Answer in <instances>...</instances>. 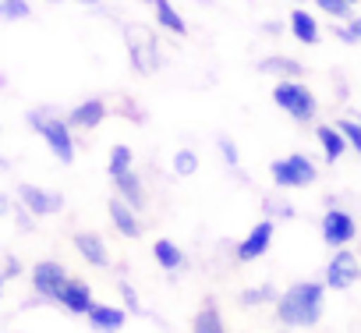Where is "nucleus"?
<instances>
[{
	"label": "nucleus",
	"mask_w": 361,
	"mask_h": 333,
	"mask_svg": "<svg viewBox=\"0 0 361 333\" xmlns=\"http://www.w3.org/2000/svg\"><path fill=\"white\" fill-rule=\"evenodd\" d=\"M276 312H280L283 326H315L322 315V284L301 280V284L287 287L276 301Z\"/></svg>",
	"instance_id": "1"
},
{
	"label": "nucleus",
	"mask_w": 361,
	"mask_h": 333,
	"mask_svg": "<svg viewBox=\"0 0 361 333\" xmlns=\"http://www.w3.org/2000/svg\"><path fill=\"white\" fill-rule=\"evenodd\" d=\"M29 124L32 131L50 145V152L61 159V163H75V138H71V121L68 117H50L43 110H32L29 114Z\"/></svg>",
	"instance_id": "2"
},
{
	"label": "nucleus",
	"mask_w": 361,
	"mask_h": 333,
	"mask_svg": "<svg viewBox=\"0 0 361 333\" xmlns=\"http://www.w3.org/2000/svg\"><path fill=\"white\" fill-rule=\"evenodd\" d=\"M273 103H276L283 114H290L294 121H312L315 110H319L312 89H308L301 78H280L276 89H273Z\"/></svg>",
	"instance_id": "3"
},
{
	"label": "nucleus",
	"mask_w": 361,
	"mask_h": 333,
	"mask_svg": "<svg viewBox=\"0 0 361 333\" xmlns=\"http://www.w3.org/2000/svg\"><path fill=\"white\" fill-rule=\"evenodd\" d=\"M269 174H273V185H276V188H308V185L319 178L315 163H312L305 152H290V156H283V159H273Z\"/></svg>",
	"instance_id": "4"
},
{
	"label": "nucleus",
	"mask_w": 361,
	"mask_h": 333,
	"mask_svg": "<svg viewBox=\"0 0 361 333\" xmlns=\"http://www.w3.org/2000/svg\"><path fill=\"white\" fill-rule=\"evenodd\" d=\"M128 36V54H131V68L138 75H152L156 64H159V47H156V36L145 29V25H128L124 29Z\"/></svg>",
	"instance_id": "5"
},
{
	"label": "nucleus",
	"mask_w": 361,
	"mask_h": 333,
	"mask_svg": "<svg viewBox=\"0 0 361 333\" xmlns=\"http://www.w3.org/2000/svg\"><path fill=\"white\" fill-rule=\"evenodd\" d=\"M357 277H361V262H357V255L347 252V248H336L333 259H329V266H326V287L343 291V287H350Z\"/></svg>",
	"instance_id": "6"
},
{
	"label": "nucleus",
	"mask_w": 361,
	"mask_h": 333,
	"mask_svg": "<svg viewBox=\"0 0 361 333\" xmlns=\"http://www.w3.org/2000/svg\"><path fill=\"white\" fill-rule=\"evenodd\" d=\"M354 217L350 213H343V210H326V217H322V241L329 245V248H347L350 241H354Z\"/></svg>",
	"instance_id": "7"
},
{
	"label": "nucleus",
	"mask_w": 361,
	"mask_h": 333,
	"mask_svg": "<svg viewBox=\"0 0 361 333\" xmlns=\"http://www.w3.org/2000/svg\"><path fill=\"white\" fill-rule=\"evenodd\" d=\"M18 199L25 202V210L32 217H54L64 210V195L57 192H47V188H36V185H22L18 188Z\"/></svg>",
	"instance_id": "8"
},
{
	"label": "nucleus",
	"mask_w": 361,
	"mask_h": 333,
	"mask_svg": "<svg viewBox=\"0 0 361 333\" xmlns=\"http://www.w3.org/2000/svg\"><path fill=\"white\" fill-rule=\"evenodd\" d=\"M68 273H64V266L61 262H39L36 270H32V287H36V294L39 298H61V291L68 287Z\"/></svg>",
	"instance_id": "9"
},
{
	"label": "nucleus",
	"mask_w": 361,
	"mask_h": 333,
	"mask_svg": "<svg viewBox=\"0 0 361 333\" xmlns=\"http://www.w3.org/2000/svg\"><path fill=\"white\" fill-rule=\"evenodd\" d=\"M273 220H262V224H255L252 231H248V238H241V245H238V259L241 262H252V259H259L266 248H269V241H273Z\"/></svg>",
	"instance_id": "10"
},
{
	"label": "nucleus",
	"mask_w": 361,
	"mask_h": 333,
	"mask_svg": "<svg viewBox=\"0 0 361 333\" xmlns=\"http://www.w3.org/2000/svg\"><path fill=\"white\" fill-rule=\"evenodd\" d=\"M68 121H71V128H78V131H92V128H99V124L106 121V103H103L99 96H92V99L78 103V107L68 114Z\"/></svg>",
	"instance_id": "11"
},
{
	"label": "nucleus",
	"mask_w": 361,
	"mask_h": 333,
	"mask_svg": "<svg viewBox=\"0 0 361 333\" xmlns=\"http://www.w3.org/2000/svg\"><path fill=\"white\" fill-rule=\"evenodd\" d=\"M68 312H75V315H89L92 312V287L85 284V280H68V287L61 291V298H57Z\"/></svg>",
	"instance_id": "12"
},
{
	"label": "nucleus",
	"mask_w": 361,
	"mask_h": 333,
	"mask_svg": "<svg viewBox=\"0 0 361 333\" xmlns=\"http://www.w3.org/2000/svg\"><path fill=\"white\" fill-rule=\"evenodd\" d=\"M315 138H319V145H322V156H326V163H336L347 149H350V142H347V135L336 128V124H319L315 128Z\"/></svg>",
	"instance_id": "13"
},
{
	"label": "nucleus",
	"mask_w": 361,
	"mask_h": 333,
	"mask_svg": "<svg viewBox=\"0 0 361 333\" xmlns=\"http://www.w3.org/2000/svg\"><path fill=\"white\" fill-rule=\"evenodd\" d=\"M287 25H290V32H294L298 43H305V47H315V43H319V22L312 18V11L294 8L290 18H287Z\"/></svg>",
	"instance_id": "14"
},
{
	"label": "nucleus",
	"mask_w": 361,
	"mask_h": 333,
	"mask_svg": "<svg viewBox=\"0 0 361 333\" xmlns=\"http://www.w3.org/2000/svg\"><path fill=\"white\" fill-rule=\"evenodd\" d=\"M110 220H114V227H117L124 238H135V234L142 231V224H138V217H135V206L124 202L121 195L110 199Z\"/></svg>",
	"instance_id": "15"
},
{
	"label": "nucleus",
	"mask_w": 361,
	"mask_h": 333,
	"mask_svg": "<svg viewBox=\"0 0 361 333\" xmlns=\"http://www.w3.org/2000/svg\"><path fill=\"white\" fill-rule=\"evenodd\" d=\"M75 248H78V255H85V262H92V266H106V245H103V238L99 234H92V231H82V234H75Z\"/></svg>",
	"instance_id": "16"
},
{
	"label": "nucleus",
	"mask_w": 361,
	"mask_h": 333,
	"mask_svg": "<svg viewBox=\"0 0 361 333\" xmlns=\"http://www.w3.org/2000/svg\"><path fill=\"white\" fill-rule=\"evenodd\" d=\"M89 322H92L96 333H117V329L124 326V308H114V305H92Z\"/></svg>",
	"instance_id": "17"
},
{
	"label": "nucleus",
	"mask_w": 361,
	"mask_h": 333,
	"mask_svg": "<svg viewBox=\"0 0 361 333\" xmlns=\"http://www.w3.org/2000/svg\"><path fill=\"white\" fill-rule=\"evenodd\" d=\"M259 71L262 75H276V78H301L305 75V64L301 61H294V57H266L262 64H259Z\"/></svg>",
	"instance_id": "18"
},
{
	"label": "nucleus",
	"mask_w": 361,
	"mask_h": 333,
	"mask_svg": "<svg viewBox=\"0 0 361 333\" xmlns=\"http://www.w3.org/2000/svg\"><path fill=\"white\" fill-rule=\"evenodd\" d=\"M149 4L156 8V22H159L163 29H170L173 36H185V32H188L185 18H180V11L170 4V0H149Z\"/></svg>",
	"instance_id": "19"
},
{
	"label": "nucleus",
	"mask_w": 361,
	"mask_h": 333,
	"mask_svg": "<svg viewBox=\"0 0 361 333\" xmlns=\"http://www.w3.org/2000/svg\"><path fill=\"white\" fill-rule=\"evenodd\" d=\"M114 185H117V192H121V199H124V202H131L135 210H142V206H145V188H142V178H138L135 171H128V174L114 178Z\"/></svg>",
	"instance_id": "20"
},
{
	"label": "nucleus",
	"mask_w": 361,
	"mask_h": 333,
	"mask_svg": "<svg viewBox=\"0 0 361 333\" xmlns=\"http://www.w3.org/2000/svg\"><path fill=\"white\" fill-rule=\"evenodd\" d=\"M152 255H156V262H159L163 270H180V266H185V255H180V248H177L173 241H166V238H159V241L152 245Z\"/></svg>",
	"instance_id": "21"
},
{
	"label": "nucleus",
	"mask_w": 361,
	"mask_h": 333,
	"mask_svg": "<svg viewBox=\"0 0 361 333\" xmlns=\"http://www.w3.org/2000/svg\"><path fill=\"white\" fill-rule=\"evenodd\" d=\"M192 333H224V322H220V312H216V305H213V301H206V305H202V312L195 315Z\"/></svg>",
	"instance_id": "22"
},
{
	"label": "nucleus",
	"mask_w": 361,
	"mask_h": 333,
	"mask_svg": "<svg viewBox=\"0 0 361 333\" xmlns=\"http://www.w3.org/2000/svg\"><path fill=\"white\" fill-rule=\"evenodd\" d=\"M131 163H135V152H131L128 145H114V149H110V163H106V171H110V178H121V174H128V171H131Z\"/></svg>",
	"instance_id": "23"
},
{
	"label": "nucleus",
	"mask_w": 361,
	"mask_h": 333,
	"mask_svg": "<svg viewBox=\"0 0 361 333\" xmlns=\"http://www.w3.org/2000/svg\"><path fill=\"white\" fill-rule=\"evenodd\" d=\"M195 171H199V152H192V149L173 152V174H177V178H188V174H195Z\"/></svg>",
	"instance_id": "24"
},
{
	"label": "nucleus",
	"mask_w": 361,
	"mask_h": 333,
	"mask_svg": "<svg viewBox=\"0 0 361 333\" xmlns=\"http://www.w3.org/2000/svg\"><path fill=\"white\" fill-rule=\"evenodd\" d=\"M315 8L326 11L329 18H340V22H350V18H354V15H350V8H354L350 0H315Z\"/></svg>",
	"instance_id": "25"
},
{
	"label": "nucleus",
	"mask_w": 361,
	"mask_h": 333,
	"mask_svg": "<svg viewBox=\"0 0 361 333\" xmlns=\"http://www.w3.org/2000/svg\"><path fill=\"white\" fill-rule=\"evenodd\" d=\"M0 15L8 22H22L32 15V8H29V0H0Z\"/></svg>",
	"instance_id": "26"
},
{
	"label": "nucleus",
	"mask_w": 361,
	"mask_h": 333,
	"mask_svg": "<svg viewBox=\"0 0 361 333\" xmlns=\"http://www.w3.org/2000/svg\"><path fill=\"white\" fill-rule=\"evenodd\" d=\"M336 128L347 135V142H350V149L361 156V121H354V117H343V121H336Z\"/></svg>",
	"instance_id": "27"
},
{
	"label": "nucleus",
	"mask_w": 361,
	"mask_h": 333,
	"mask_svg": "<svg viewBox=\"0 0 361 333\" xmlns=\"http://www.w3.org/2000/svg\"><path fill=\"white\" fill-rule=\"evenodd\" d=\"M216 145H220V152H224V163H227V166H238V145H234V138L220 135Z\"/></svg>",
	"instance_id": "28"
},
{
	"label": "nucleus",
	"mask_w": 361,
	"mask_h": 333,
	"mask_svg": "<svg viewBox=\"0 0 361 333\" xmlns=\"http://www.w3.org/2000/svg\"><path fill=\"white\" fill-rule=\"evenodd\" d=\"M269 298H273V287H252V291L241 294V305H262Z\"/></svg>",
	"instance_id": "29"
},
{
	"label": "nucleus",
	"mask_w": 361,
	"mask_h": 333,
	"mask_svg": "<svg viewBox=\"0 0 361 333\" xmlns=\"http://www.w3.org/2000/svg\"><path fill=\"white\" fill-rule=\"evenodd\" d=\"M333 36H336L340 43H347V47H354V43H357V36H354V29H350V22H347V25H340V22H336V29H333Z\"/></svg>",
	"instance_id": "30"
},
{
	"label": "nucleus",
	"mask_w": 361,
	"mask_h": 333,
	"mask_svg": "<svg viewBox=\"0 0 361 333\" xmlns=\"http://www.w3.org/2000/svg\"><path fill=\"white\" fill-rule=\"evenodd\" d=\"M121 294H124V308H128V312H142V305H138V294L131 291V284H121Z\"/></svg>",
	"instance_id": "31"
},
{
	"label": "nucleus",
	"mask_w": 361,
	"mask_h": 333,
	"mask_svg": "<svg viewBox=\"0 0 361 333\" xmlns=\"http://www.w3.org/2000/svg\"><path fill=\"white\" fill-rule=\"evenodd\" d=\"M4 277H8V280L18 277V262H15V259H8V273H4Z\"/></svg>",
	"instance_id": "32"
},
{
	"label": "nucleus",
	"mask_w": 361,
	"mask_h": 333,
	"mask_svg": "<svg viewBox=\"0 0 361 333\" xmlns=\"http://www.w3.org/2000/svg\"><path fill=\"white\" fill-rule=\"evenodd\" d=\"M350 29H354V36H357V43H361V18H350Z\"/></svg>",
	"instance_id": "33"
},
{
	"label": "nucleus",
	"mask_w": 361,
	"mask_h": 333,
	"mask_svg": "<svg viewBox=\"0 0 361 333\" xmlns=\"http://www.w3.org/2000/svg\"><path fill=\"white\" fill-rule=\"evenodd\" d=\"M290 4H305V0H290Z\"/></svg>",
	"instance_id": "34"
},
{
	"label": "nucleus",
	"mask_w": 361,
	"mask_h": 333,
	"mask_svg": "<svg viewBox=\"0 0 361 333\" xmlns=\"http://www.w3.org/2000/svg\"><path fill=\"white\" fill-rule=\"evenodd\" d=\"M82 4H96V0H82Z\"/></svg>",
	"instance_id": "35"
},
{
	"label": "nucleus",
	"mask_w": 361,
	"mask_h": 333,
	"mask_svg": "<svg viewBox=\"0 0 361 333\" xmlns=\"http://www.w3.org/2000/svg\"><path fill=\"white\" fill-rule=\"evenodd\" d=\"M350 4H361V0H350Z\"/></svg>",
	"instance_id": "36"
}]
</instances>
